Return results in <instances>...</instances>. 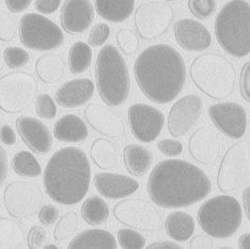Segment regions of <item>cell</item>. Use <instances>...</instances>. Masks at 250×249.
I'll use <instances>...</instances> for the list:
<instances>
[{
	"mask_svg": "<svg viewBox=\"0 0 250 249\" xmlns=\"http://www.w3.org/2000/svg\"><path fill=\"white\" fill-rule=\"evenodd\" d=\"M188 150L198 163L208 165L214 163L220 154L221 140L217 132L208 126H201L189 138Z\"/></svg>",
	"mask_w": 250,
	"mask_h": 249,
	"instance_id": "obj_21",
	"label": "cell"
},
{
	"mask_svg": "<svg viewBox=\"0 0 250 249\" xmlns=\"http://www.w3.org/2000/svg\"><path fill=\"white\" fill-rule=\"evenodd\" d=\"M39 92L37 78L27 72H11L0 78V109L20 114L33 104Z\"/></svg>",
	"mask_w": 250,
	"mask_h": 249,
	"instance_id": "obj_8",
	"label": "cell"
},
{
	"mask_svg": "<svg viewBox=\"0 0 250 249\" xmlns=\"http://www.w3.org/2000/svg\"><path fill=\"white\" fill-rule=\"evenodd\" d=\"M94 185L100 194L107 199H122L135 194L139 182L128 175L111 172L95 174Z\"/></svg>",
	"mask_w": 250,
	"mask_h": 249,
	"instance_id": "obj_22",
	"label": "cell"
},
{
	"mask_svg": "<svg viewBox=\"0 0 250 249\" xmlns=\"http://www.w3.org/2000/svg\"><path fill=\"white\" fill-rule=\"evenodd\" d=\"M10 12L21 13L30 7L32 0H4Z\"/></svg>",
	"mask_w": 250,
	"mask_h": 249,
	"instance_id": "obj_50",
	"label": "cell"
},
{
	"mask_svg": "<svg viewBox=\"0 0 250 249\" xmlns=\"http://www.w3.org/2000/svg\"><path fill=\"white\" fill-rule=\"evenodd\" d=\"M79 227V217L76 211H69L61 216L54 229V239L63 242L75 234Z\"/></svg>",
	"mask_w": 250,
	"mask_h": 249,
	"instance_id": "obj_35",
	"label": "cell"
},
{
	"mask_svg": "<svg viewBox=\"0 0 250 249\" xmlns=\"http://www.w3.org/2000/svg\"><path fill=\"white\" fill-rule=\"evenodd\" d=\"M91 157L96 166L104 170L118 169L121 165V151L117 143L106 138H98L91 145Z\"/></svg>",
	"mask_w": 250,
	"mask_h": 249,
	"instance_id": "obj_25",
	"label": "cell"
},
{
	"mask_svg": "<svg viewBox=\"0 0 250 249\" xmlns=\"http://www.w3.org/2000/svg\"><path fill=\"white\" fill-rule=\"evenodd\" d=\"M167 1H174V0H167Z\"/></svg>",
	"mask_w": 250,
	"mask_h": 249,
	"instance_id": "obj_57",
	"label": "cell"
},
{
	"mask_svg": "<svg viewBox=\"0 0 250 249\" xmlns=\"http://www.w3.org/2000/svg\"><path fill=\"white\" fill-rule=\"evenodd\" d=\"M43 248H45V249H58V246H56V245H53V244H50V245H46V246H43Z\"/></svg>",
	"mask_w": 250,
	"mask_h": 249,
	"instance_id": "obj_55",
	"label": "cell"
},
{
	"mask_svg": "<svg viewBox=\"0 0 250 249\" xmlns=\"http://www.w3.org/2000/svg\"><path fill=\"white\" fill-rule=\"evenodd\" d=\"M117 42L122 53L126 56H132L138 52L140 47V40L136 32L130 29L119 30L117 36Z\"/></svg>",
	"mask_w": 250,
	"mask_h": 249,
	"instance_id": "obj_38",
	"label": "cell"
},
{
	"mask_svg": "<svg viewBox=\"0 0 250 249\" xmlns=\"http://www.w3.org/2000/svg\"><path fill=\"white\" fill-rule=\"evenodd\" d=\"M195 226V219L191 215L183 211L170 213L165 223L168 236L177 242L188 241L194 234Z\"/></svg>",
	"mask_w": 250,
	"mask_h": 249,
	"instance_id": "obj_30",
	"label": "cell"
},
{
	"mask_svg": "<svg viewBox=\"0 0 250 249\" xmlns=\"http://www.w3.org/2000/svg\"><path fill=\"white\" fill-rule=\"evenodd\" d=\"M211 190L208 174L194 164L182 160L160 162L147 181L151 200L164 208L190 207L207 198Z\"/></svg>",
	"mask_w": 250,
	"mask_h": 249,
	"instance_id": "obj_1",
	"label": "cell"
},
{
	"mask_svg": "<svg viewBox=\"0 0 250 249\" xmlns=\"http://www.w3.org/2000/svg\"><path fill=\"white\" fill-rule=\"evenodd\" d=\"M47 234L44 228L40 226H35L29 230V233L27 236V244L30 249H39L42 248L46 242Z\"/></svg>",
	"mask_w": 250,
	"mask_h": 249,
	"instance_id": "obj_43",
	"label": "cell"
},
{
	"mask_svg": "<svg viewBox=\"0 0 250 249\" xmlns=\"http://www.w3.org/2000/svg\"><path fill=\"white\" fill-rule=\"evenodd\" d=\"M138 86L157 104L172 102L183 90L187 70L184 58L168 44H155L141 52L134 64Z\"/></svg>",
	"mask_w": 250,
	"mask_h": 249,
	"instance_id": "obj_2",
	"label": "cell"
},
{
	"mask_svg": "<svg viewBox=\"0 0 250 249\" xmlns=\"http://www.w3.org/2000/svg\"><path fill=\"white\" fill-rule=\"evenodd\" d=\"M132 133L141 143H152L161 135L165 125L163 112L147 104H134L128 109Z\"/></svg>",
	"mask_w": 250,
	"mask_h": 249,
	"instance_id": "obj_14",
	"label": "cell"
},
{
	"mask_svg": "<svg viewBox=\"0 0 250 249\" xmlns=\"http://www.w3.org/2000/svg\"><path fill=\"white\" fill-rule=\"evenodd\" d=\"M5 210L11 217L24 219L32 216L41 208L44 192L38 183L30 181H14L3 191Z\"/></svg>",
	"mask_w": 250,
	"mask_h": 249,
	"instance_id": "obj_12",
	"label": "cell"
},
{
	"mask_svg": "<svg viewBox=\"0 0 250 249\" xmlns=\"http://www.w3.org/2000/svg\"><path fill=\"white\" fill-rule=\"evenodd\" d=\"M92 48L88 43L75 42L70 48L69 69L72 74H83L92 63Z\"/></svg>",
	"mask_w": 250,
	"mask_h": 249,
	"instance_id": "obj_33",
	"label": "cell"
},
{
	"mask_svg": "<svg viewBox=\"0 0 250 249\" xmlns=\"http://www.w3.org/2000/svg\"><path fill=\"white\" fill-rule=\"evenodd\" d=\"M157 148L164 155L172 157L180 155L184 150V145L179 140L163 139L158 141Z\"/></svg>",
	"mask_w": 250,
	"mask_h": 249,
	"instance_id": "obj_44",
	"label": "cell"
},
{
	"mask_svg": "<svg viewBox=\"0 0 250 249\" xmlns=\"http://www.w3.org/2000/svg\"><path fill=\"white\" fill-rule=\"evenodd\" d=\"M16 127L22 141L35 153L47 154L53 149V135L42 121L33 117L21 116L16 120Z\"/></svg>",
	"mask_w": 250,
	"mask_h": 249,
	"instance_id": "obj_19",
	"label": "cell"
},
{
	"mask_svg": "<svg viewBox=\"0 0 250 249\" xmlns=\"http://www.w3.org/2000/svg\"><path fill=\"white\" fill-rule=\"evenodd\" d=\"M94 15L90 0H65L60 12V24L69 35H81L92 24Z\"/></svg>",
	"mask_w": 250,
	"mask_h": 249,
	"instance_id": "obj_18",
	"label": "cell"
},
{
	"mask_svg": "<svg viewBox=\"0 0 250 249\" xmlns=\"http://www.w3.org/2000/svg\"><path fill=\"white\" fill-rule=\"evenodd\" d=\"M203 111V101L197 94H188L180 99L169 112L168 131L173 137L188 133L196 125Z\"/></svg>",
	"mask_w": 250,
	"mask_h": 249,
	"instance_id": "obj_15",
	"label": "cell"
},
{
	"mask_svg": "<svg viewBox=\"0 0 250 249\" xmlns=\"http://www.w3.org/2000/svg\"><path fill=\"white\" fill-rule=\"evenodd\" d=\"M174 37L180 46L188 52H202L212 45V35L202 22L191 19L174 24Z\"/></svg>",
	"mask_w": 250,
	"mask_h": 249,
	"instance_id": "obj_20",
	"label": "cell"
},
{
	"mask_svg": "<svg viewBox=\"0 0 250 249\" xmlns=\"http://www.w3.org/2000/svg\"><path fill=\"white\" fill-rule=\"evenodd\" d=\"M89 131L86 123L76 115L61 117L54 125L55 138L62 143H83L87 139Z\"/></svg>",
	"mask_w": 250,
	"mask_h": 249,
	"instance_id": "obj_24",
	"label": "cell"
},
{
	"mask_svg": "<svg viewBox=\"0 0 250 249\" xmlns=\"http://www.w3.org/2000/svg\"><path fill=\"white\" fill-rule=\"evenodd\" d=\"M9 173L8 152L0 145V186H2Z\"/></svg>",
	"mask_w": 250,
	"mask_h": 249,
	"instance_id": "obj_51",
	"label": "cell"
},
{
	"mask_svg": "<svg viewBox=\"0 0 250 249\" xmlns=\"http://www.w3.org/2000/svg\"><path fill=\"white\" fill-rule=\"evenodd\" d=\"M84 118L94 131L106 137L119 138L126 133L122 117L108 106L90 104L84 109Z\"/></svg>",
	"mask_w": 250,
	"mask_h": 249,
	"instance_id": "obj_17",
	"label": "cell"
},
{
	"mask_svg": "<svg viewBox=\"0 0 250 249\" xmlns=\"http://www.w3.org/2000/svg\"><path fill=\"white\" fill-rule=\"evenodd\" d=\"M61 0H36L35 7L41 14H52L59 9Z\"/></svg>",
	"mask_w": 250,
	"mask_h": 249,
	"instance_id": "obj_47",
	"label": "cell"
},
{
	"mask_svg": "<svg viewBox=\"0 0 250 249\" xmlns=\"http://www.w3.org/2000/svg\"><path fill=\"white\" fill-rule=\"evenodd\" d=\"M20 29L19 20L14 13L0 10V41L11 42Z\"/></svg>",
	"mask_w": 250,
	"mask_h": 249,
	"instance_id": "obj_36",
	"label": "cell"
},
{
	"mask_svg": "<svg viewBox=\"0 0 250 249\" xmlns=\"http://www.w3.org/2000/svg\"><path fill=\"white\" fill-rule=\"evenodd\" d=\"M149 249H182L183 246L179 245L178 243H173L170 241H158L154 242L147 246Z\"/></svg>",
	"mask_w": 250,
	"mask_h": 249,
	"instance_id": "obj_52",
	"label": "cell"
},
{
	"mask_svg": "<svg viewBox=\"0 0 250 249\" xmlns=\"http://www.w3.org/2000/svg\"><path fill=\"white\" fill-rule=\"evenodd\" d=\"M243 202H244V208H245V212L247 214V217L250 222V186L243 192Z\"/></svg>",
	"mask_w": 250,
	"mask_h": 249,
	"instance_id": "obj_53",
	"label": "cell"
},
{
	"mask_svg": "<svg viewBox=\"0 0 250 249\" xmlns=\"http://www.w3.org/2000/svg\"><path fill=\"white\" fill-rule=\"evenodd\" d=\"M215 35L225 52L236 58L250 54V3L231 0L215 21Z\"/></svg>",
	"mask_w": 250,
	"mask_h": 249,
	"instance_id": "obj_5",
	"label": "cell"
},
{
	"mask_svg": "<svg viewBox=\"0 0 250 249\" xmlns=\"http://www.w3.org/2000/svg\"><path fill=\"white\" fill-rule=\"evenodd\" d=\"M0 69H1V60H0Z\"/></svg>",
	"mask_w": 250,
	"mask_h": 249,
	"instance_id": "obj_56",
	"label": "cell"
},
{
	"mask_svg": "<svg viewBox=\"0 0 250 249\" xmlns=\"http://www.w3.org/2000/svg\"><path fill=\"white\" fill-rule=\"evenodd\" d=\"M90 182L88 156L76 146H66L55 152L43 174L46 194L53 201L63 206L81 202L88 194Z\"/></svg>",
	"mask_w": 250,
	"mask_h": 249,
	"instance_id": "obj_3",
	"label": "cell"
},
{
	"mask_svg": "<svg viewBox=\"0 0 250 249\" xmlns=\"http://www.w3.org/2000/svg\"><path fill=\"white\" fill-rule=\"evenodd\" d=\"M110 36V27L106 22H99L93 26L88 36V44L90 46L99 47L104 45Z\"/></svg>",
	"mask_w": 250,
	"mask_h": 249,
	"instance_id": "obj_42",
	"label": "cell"
},
{
	"mask_svg": "<svg viewBox=\"0 0 250 249\" xmlns=\"http://www.w3.org/2000/svg\"><path fill=\"white\" fill-rule=\"evenodd\" d=\"M250 183V139L238 141L221 160L217 185L224 192L237 191Z\"/></svg>",
	"mask_w": 250,
	"mask_h": 249,
	"instance_id": "obj_10",
	"label": "cell"
},
{
	"mask_svg": "<svg viewBox=\"0 0 250 249\" xmlns=\"http://www.w3.org/2000/svg\"><path fill=\"white\" fill-rule=\"evenodd\" d=\"M69 249H116L118 243L110 232L103 229L84 230L70 242Z\"/></svg>",
	"mask_w": 250,
	"mask_h": 249,
	"instance_id": "obj_26",
	"label": "cell"
},
{
	"mask_svg": "<svg viewBox=\"0 0 250 249\" xmlns=\"http://www.w3.org/2000/svg\"><path fill=\"white\" fill-rule=\"evenodd\" d=\"M208 115L220 132L233 139H240L246 133L247 114L244 107L233 102L212 105Z\"/></svg>",
	"mask_w": 250,
	"mask_h": 249,
	"instance_id": "obj_16",
	"label": "cell"
},
{
	"mask_svg": "<svg viewBox=\"0 0 250 249\" xmlns=\"http://www.w3.org/2000/svg\"><path fill=\"white\" fill-rule=\"evenodd\" d=\"M238 247L242 249H250V233L244 234L238 239Z\"/></svg>",
	"mask_w": 250,
	"mask_h": 249,
	"instance_id": "obj_54",
	"label": "cell"
},
{
	"mask_svg": "<svg viewBox=\"0 0 250 249\" xmlns=\"http://www.w3.org/2000/svg\"><path fill=\"white\" fill-rule=\"evenodd\" d=\"M240 87L244 100L250 103V62H246L242 67Z\"/></svg>",
	"mask_w": 250,
	"mask_h": 249,
	"instance_id": "obj_46",
	"label": "cell"
},
{
	"mask_svg": "<svg viewBox=\"0 0 250 249\" xmlns=\"http://www.w3.org/2000/svg\"><path fill=\"white\" fill-rule=\"evenodd\" d=\"M217 3L216 0H189L188 9L190 13L199 20H207L215 13Z\"/></svg>",
	"mask_w": 250,
	"mask_h": 249,
	"instance_id": "obj_40",
	"label": "cell"
},
{
	"mask_svg": "<svg viewBox=\"0 0 250 249\" xmlns=\"http://www.w3.org/2000/svg\"><path fill=\"white\" fill-rule=\"evenodd\" d=\"M36 111L40 118L52 120L57 116V106L52 96L46 93L39 94L36 99Z\"/></svg>",
	"mask_w": 250,
	"mask_h": 249,
	"instance_id": "obj_41",
	"label": "cell"
},
{
	"mask_svg": "<svg viewBox=\"0 0 250 249\" xmlns=\"http://www.w3.org/2000/svg\"><path fill=\"white\" fill-rule=\"evenodd\" d=\"M214 247V242L208 234L197 235L190 241V248L192 249H212Z\"/></svg>",
	"mask_w": 250,
	"mask_h": 249,
	"instance_id": "obj_48",
	"label": "cell"
},
{
	"mask_svg": "<svg viewBox=\"0 0 250 249\" xmlns=\"http://www.w3.org/2000/svg\"><path fill=\"white\" fill-rule=\"evenodd\" d=\"M12 168L16 174L25 178H39L42 173L40 163L35 155L28 151H21L14 155Z\"/></svg>",
	"mask_w": 250,
	"mask_h": 249,
	"instance_id": "obj_34",
	"label": "cell"
},
{
	"mask_svg": "<svg viewBox=\"0 0 250 249\" xmlns=\"http://www.w3.org/2000/svg\"><path fill=\"white\" fill-rule=\"evenodd\" d=\"M124 163L128 172L136 177H143L150 170L153 163L152 152L143 145L132 144L125 146Z\"/></svg>",
	"mask_w": 250,
	"mask_h": 249,
	"instance_id": "obj_29",
	"label": "cell"
},
{
	"mask_svg": "<svg viewBox=\"0 0 250 249\" xmlns=\"http://www.w3.org/2000/svg\"><path fill=\"white\" fill-rule=\"evenodd\" d=\"M174 20V9L161 0L141 3L136 9L134 24L140 38L146 41L160 39L166 33Z\"/></svg>",
	"mask_w": 250,
	"mask_h": 249,
	"instance_id": "obj_11",
	"label": "cell"
},
{
	"mask_svg": "<svg viewBox=\"0 0 250 249\" xmlns=\"http://www.w3.org/2000/svg\"><path fill=\"white\" fill-rule=\"evenodd\" d=\"M198 220L201 229L209 236L227 239L234 234L242 225L241 203L229 195L213 197L199 208Z\"/></svg>",
	"mask_w": 250,
	"mask_h": 249,
	"instance_id": "obj_7",
	"label": "cell"
},
{
	"mask_svg": "<svg viewBox=\"0 0 250 249\" xmlns=\"http://www.w3.org/2000/svg\"><path fill=\"white\" fill-rule=\"evenodd\" d=\"M59 217L58 208L54 205H46L40 208L39 220L44 226L53 225Z\"/></svg>",
	"mask_w": 250,
	"mask_h": 249,
	"instance_id": "obj_45",
	"label": "cell"
},
{
	"mask_svg": "<svg viewBox=\"0 0 250 249\" xmlns=\"http://www.w3.org/2000/svg\"><path fill=\"white\" fill-rule=\"evenodd\" d=\"M117 237L119 245L123 249H143L146 247V237L136 229H120Z\"/></svg>",
	"mask_w": 250,
	"mask_h": 249,
	"instance_id": "obj_37",
	"label": "cell"
},
{
	"mask_svg": "<svg viewBox=\"0 0 250 249\" xmlns=\"http://www.w3.org/2000/svg\"><path fill=\"white\" fill-rule=\"evenodd\" d=\"M119 223L139 231L154 232L162 229L163 218L151 203L141 198H126L113 208Z\"/></svg>",
	"mask_w": 250,
	"mask_h": 249,
	"instance_id": "obj_13",
	"label": "cell"
},
{
	"mask_svg": "<svg viewBox=\"0 0 250 249\" xmlns=\"http://www.w3.org/2000/svg\"><path fill=\"white\" fill-rule=\"evenodd\" d=\"M96 13L110 22H123L130 18L135 0H94Z\"/></svg>",
	"mask_w": 250,
	"mask_h": 249,
	"instance_id": "obj_27",
	"label": "cell"
},
{
	"mask_svg": "<svg viewBox=\"0 0 250 249\" xmlns=\"http://www.w3.org/2000/svg\"><path fill=\"white\" fill-rule=\"evenodd\" d=\"M95 81L99 93L107 105L119 106L130 93L128 66L122 54L113 45L100 50L95 63Z\"/></svg>",
	"mask_w": 250,
	"mask_h": 249,
	"instance_id": "obj_6",
	"label": "cell"
},
{
	"mask_svg": "<svg viewBox=\"0 0 250 249\" xmlns=\"http://www.w3.org/2000/svg\"><path fill=\"white\" fill-rule=\"evenodd\" d=\"M190 78L195 86L213 100L228 99L236 86L234 64L217 53L199 55L190 64Z\"/></svg>",
	"mask_w": 250,
	"mask_h": 249,
	"instance_id": "obj_4",
	"label": "cell"
},
{
	"mask_svg": "<svg viewBox=\"0 0 250 249\" xmlns=\"http://www.w3.org/2000/svg\"><path fill=\"white\" fill-rule=\"evenodd\" d=\"M66 64L60 55L55 53L44 54L36 62L37 75L44 83H56L64 76Z\"/></svg>",
	"mask_w": 250,
	"mask_h": 249,
	"instance_id": "obj_28",
	"label": "cell"
},
{
	"mask_svg": "<svg viewBox=\"0 0 250 249\" xmlns=\"http://www.w3.org/2000/svg\"><path fill=\"white\" fill-rule=\"evenodd\" d=\"M20 40L25 47L47 52L64 42L61 28L43 14L27 13L20 21Z\"/></svg>",
	"mask_w": 250,
	"mask_h": 249,
	"instance_id": "obj_9",
	"label": "cell"
},
{
	"mask_svg": "<svg viewBox=\"0 0 250 249\" xmlns=\"http://www.w3.org/2000/svg\"><path fill=\"white\" fill-rule=\"evenodd\" d=\"M82 217L91 226H100L109 217V208L101 197L91 196L83 203Z\"/></svg>",
	"mask_w": 250,
	"mask_h": 249,
	"instance_id": "obj_32",
	"label": "cell"
},
{
	"mask_svg": "<svg viewBox=\"0 0 250 249\" xmlns=\"http://www.w3.org/2000/svg\"><path fill=\"white\" fill-rule=\"evenodd\" d=\"M94 91V83L89 78L72 79L57 90L55 100L63 108H78L92 99Z\"/></svg>",
	"mask_w": 250,
	"mask_h": 249,
	"instance_id": "obj_23",
	"label": "cell"
},
{
	"mask_svg": "<svg viewBox=\"0 0 250 249\" xmlns=\"http://www.w3.org/2000/svg\"><path fill=\"white\" fill-rule=\"evenodd\" d=\"M26 243V232L15 219L0 217V249H21Z\"/></svg>",
	"mask_w": 250,
	"mask_h": 249,
	"instance_id": "obj_31",
	"label": "cell"
},
{
	"mask_svg": "<svg viewBox=\"0 0 250 249\" xmlns=\"http://www.w3.org/2000/svg\"><path fill=\"white\" fill-rule=\"evenodd\" d=\"M0 140L2 141L4 145H13L16 144V133L14 128L5 124L0 128Z\"/></svg>",
	"mask_w": 250,
	"mask_h": 249,
	"instance_id": "obj_49",
	"label": "cell"
},
{
	"mask_svg": "<svg viewBox=\"0 0 250 249\" xmlns=\"http://www.w3.org/2000/svg\"><path fill=\"white\" fill-rule=\"evenodd\" d=\"M3 59L10 69H21L28 64L30 55L24 48L10 46L3 50Z\"/></svg>",
	"mask_w": 250,
	"mask_h": 249,
	"instance_id": "obj_39",
	"label": "cell"
}]
</instances>
